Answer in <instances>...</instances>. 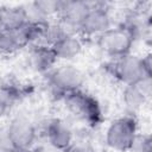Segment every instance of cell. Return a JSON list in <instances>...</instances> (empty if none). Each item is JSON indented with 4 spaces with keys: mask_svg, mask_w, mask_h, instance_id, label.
Instances as JSON below:
<instances>
[{
    "mask_svg": "<svg viewBox=\"0 0 152 152\" xmlns=\"http://www.w3.org/2000/svg\"><path fill=\"white\" fill-rule=\"evenodd\" d=\"M5 152H19V151H17V150H8V151H5Z\"/></svg>",
    "mask_w": 152,
    "mask_h": 152,
    "instance_id": "21",
    "label": "cell"
},
{
    "mask_svg": "<svg viewBox=\"0 0 152 152\" xmlns=\"http://www.w3.org/2000/svg\"><path fill=\"white\" fill-rule=\"evenodd\" d=\"M151 77L152 76H147L138 83L125 86L122 90V101L131 112L140 109L150 97L152 89Z\"/></svg>",
    "mask_w": 152,
    "mask_h": 152,
    "instance_id": "10",
    "label": "cell"
},
{
    "mask_svg": "<svg viewBox=\"0 0 152 152\" xmlns=\"http://www.w3.org/2000/svg\"><path fill=\"white\" fill-rule=\"evenodd\" d=\"M110 71L118 81L124 83V86L134 84L147 76H152L146 72L142 57L132 53L115 58L110 63Z\"/></svg>",
    "mask_w": 152,
    "mask_h": 152,
    "instance_id": "4",
    "label": "cell"
},
{
    "mask_svg": "<svg viewBox=\"0 0 152 152\" xmlns=\"http://www.w3.org/2000/svg\"><path fill=\"white\" fill-rule=\"evenodd\" d=\"M51 48L58 61H71L82 52L83 43L78 34H66Z\"/></svg>",
    "mask_w": 152,
    "mask_h": 152,
    "instance_id": "12",
    "label": "cell"
},
{
    "mask_svg": "<svg viewBox=\"0 0 152 152\" xmlns=\"http://www.w3.org/2000/svg\"><path fill=\"white\" fill-rule=\"evenodd\" d=\"M27 23L24 5L0 6V28L2 30H19Z\"/></svg>",
    "mask_w": 152,
    "mask_h": 152,
    "instance_id": "13",
    "label": "cell"
},
{
    "mask_svg": "<svg viewBox=\"0 0 152 152\" xmlns=\"http://www.w3.org/2000/svg\"><path fill=\"white\" fill-rule=\"evenodd\" d=\"M46 139L55 150L65 151L74 141V134L69 125L61 119H51L45 126Z\"/></svg>",
    "mask_w": 152,
    "mask_h": 152,
    "instance_id": "9",
    "label": "cell"
},
{
    "mask_svg": "<svg viewBox=\"0 0 152 152\" xmlns=\"http://www.w3.org/2000/svg\"><path fill=\"white\" fill-rule=\"evenodd\" d=\"M31 4L44 19L49 20L50 17L58 15L62 1H59V0H37Z\"/></svg>",
    "mask_w": 152,
    "mask_h": 152,
    "instance_id": "16",
    "label": "cell"
},
{
    "mask_svg": "<svg viewBox=\"0 0 152 152\" xmlns=\"http://www.w3.org/2000/svg\"><path fill=\"white\" fill-rule=\"evenodd\" d=\"M28 45L21 28L10 31L0 30V53L1 55H13L17 51L26 48Z\"/></svg>",
    "mask_w": 152,
    "mask_h": 152,
    "instance_id": "14",
    "label": "cell"
},
{
    "mask_svg": "<svg viewBox=\"0 0 152 152\" xmlns=\"http://www.w3.org/2000/svg\"><path fill=\"white\" fill-rule=\"evenodd\" d=\"M90 2L81 0L62 1L58 13V21L70 34H77L78 27L90 10Z\"/></svg>",
    "mask_w": 152,
    "mask_h": 152,
    "instance_id": "8",
    "label": "cell"
},
{
    "mask_svg": "<svg viewBox=\"0 0 152 152\" xmlns=\"http://www.w3.org/2000/svg\"><path fill=\"white\" fill-rule=\"evenodd\" d=\"M8 150H14V148L12 147V144L10 141L7 128L6 126H4V127H0V152H5Z\"/></svg>",
    "mask_w": 152,
    "mask_h": 152,
    "instance_id": "19",
    "label": "cell"
},
{
    "mask_svg": "<svg viewBox=\"0 0 152 152\" xmlns=\"http://www.w3.org/2000/svg\"><path fill=\"white\" fill-rule=\"evenodd\" d=\"M11 103H10V101L5 97V95L0 91V119L4 116V115H6V113L8 112V109L11 108Z\"/></svg>",
    "mask_w": 152,
    "mask_h": 152,
    "instance_id": "20",
    "label": "cell"
},
{
    "mask_svg": "<svg viewBox=\"0 0 152 152\" xmlns=\"http://www.w3.org/2000/svg\"><path fill=\"white\" fill-rule=\"evenodd\" d=\"M134 39L135 37L129 28L124 25H118L112 26L104 33L99 36L96 43L104 55L115 59L131 53Z\"/></svg>",
    "mask_w": 152,
    "mask_h": 152,
    "instance_id": "3",
    "label": "cell"
},
{
    "mask_svg": "<svg viewBox=\"0 0 152 152\" xmlns=\"http://www.w3.org/2000/svg\"><path fill=\"white\" fill-rule=\"evenodd\" d=\"M68 110L90 127H96L103 120L102 108L99 101L82 89L63 96Z\"/></svg>",
    "mask_w": 152,
    "mask_h": 152,
    "instance_id": "1",
    "label": "cell"
},
{
    "mask_svg": "<svg viewBox=\"0 0 152 152\" xmlns=\"http://www.w3.org/2000/svg\"><path fill=\"white\" fill-rule=\"evenodd\" d=\"M90 10L81 23L77 34L87 38H97L113 26L109 10L102 2H90Z\"/></svg>",
    "mask_w": 152,
    "mask_h": 152,
    "instance_id": "6",
    "label": "cell"
},
{
    "mask_svg": "<svg viewBox=\"0 0 152 152\" xmlns=\"http://www.w3.org/2000/svg\"><path fill=\"white\" fill-rule=\"evenodd\" d=\"M49 83L55 91L64 96L82 88L84 75L72 64H62L49 72Z\"/></svg>",
    "mask_w": 152,
    "mask_h": 152,
    "instance_id": "5",
    "label": "cell"
},
{
    "mask_svg": "<svg viewBox=\"0 0 152 152\" xmlns=\"http://www.w3.org/2000/svg\"><path fill=\"white\" fill-rule=\"evenodd\" d=\"M63 152H95V150L87 141H76V140H74L72 144Z\"/></svg>",
    "mask_w": 152,
    "mask_h": 152,
    "instance_id": "18",
    "label": "cell"
},
{
    "mask_svg": "<svg viewBox=\"0 0 152 152\" xmlns=\"http://www.w3.org/2000/svg\"><path fill=\"white\" fill-rule=\"evenodd\" d=\"M58 62L52 48L44 44H36L28 55L31 68L38 72H50Z\"/></svg>",
    "mask_w": 152,
    "mask_h": 152,
    "instance_id": "11",
    "label": "cell"
},
{
    "mask_svg": "<svg viewBox=\"0 0 152 152\" xmlns=\"http://www.w3.org/2000/svg\"><path fill=\"white\" fill-rule=\"evenodd\" d=\"M68 33V31L64 28V26L57 21V23H48L44 32H43V37H42V42L40 44L48 45V46H53L56 43H58L63 37H65Z\"/></svg>",
    "mask_w": 152,
    "mask_h": 152,
    "instance_id": "15",
    "label": "cell"
},
{
    "mask_svg": "<svg viewBox=\"0 0 152 152\" xmlns=\"http://www.w3.org/2000/svg\"><path fill=\"white\" fill-rule=\"evenodd\" d=\"M6 128L12 147L19 152L30 150L36 141L37 138L36 126L26 116L18 115L13 118L6 125Z\"/></svg>",
    "mask_w": 152,
    "mask_h": 152,
    "instance_id": "7",
    "label": "cell"
},
{
    "mask_svg": "<svg viewBox=\"0 0 152 152\" xmlns=\"http://www.w3.org/2000/svg\"><path fill=\"white\" fill-rule=\"evenodd\" d=\"M132 150H134L135 152H152V141H151V137L147 135H137ZM131 150V151H132Z\"/></svg>",
    "mask_w": 152,
    "mask_h": 152,
    "instance_id": "17",
    "label": "cell"
},
{
    "mask_svg": "<svg viewBox=\"0 0 152 152\" xmlns=\"http://www.w3.org/2000/svg\"><path fill=\"white\" fill-rule=\"evenodd\" d=\"M138 135V122L133 115H125L113 120L106 129V144L114 151H131Z\"/></svg>",
    "mask_w": 152,
    "mask_h": 152,
    "instance_id": "2",
    "label": "cell"
}]
</instances>
